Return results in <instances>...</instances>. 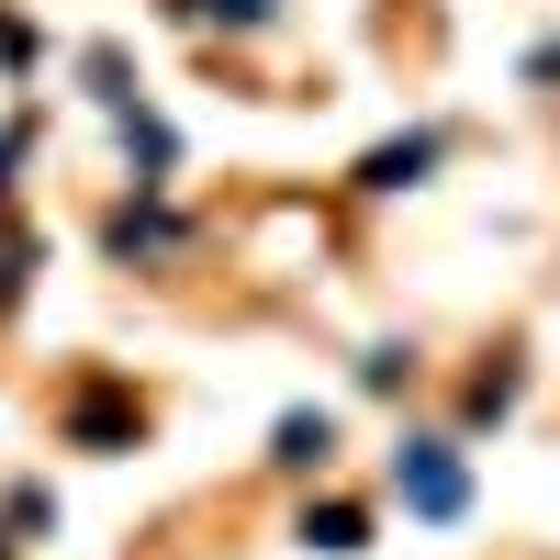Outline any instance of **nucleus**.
Masks as SVG:
<instances>
[{
	"label": "nucleus",
	"instance_id": "3",
	"mask_svg": "<svg viewBox=\"0 0 560 560\" xmlns=\"http://www.w3.org/2000/svg\"><path fill=\"white\" fill-rule=\"evenodd\" d=\"M415 168H438V135H404V147H382V158H370L359 179H370V191H404Z\"/></svg>",
	"mask_w": 560,
	"mask_h": 560
},
{
	"label": "nucleus",
	"instance_id": "4",
	"mask_svg": "<svg viewBox=\"0 0 560 560\" xmlns=\"http://www.w3.org/2000/svg\"><path fill=\"white\" fill-rule=\"evenodd\" d=\"M303 538L348 560V549H370V516H359V504H314V516H303Z\"/></svg>",
	"mask_w": 560,
	"mask_h": 560
},
{
	"label": "nucleus",
	"instance_id": "5",
	"mask_svg": "<svg viewBox=\"0 0 560 560\" xmlns=\"http://www.w3.org/2000/svg\"><path fill=\"white\" fill-rule=\"evenodd\" d=\"M168 236H179L168 213H113V258H158Z\"/></svg>",
	"mask_w": 560,
	"mask_h": 560
},
{
	"label": "nucleus",
	"instance_id": "1",
	"mask_svg": "<svg viewBox=\"0 0 560 560\" xmlns=\"http://www.w3.org/2000/svg\"><path fill=\"white\" fill-rule=\"evenodd\" d=\"M393 482H404V504L415 516H459V504H471V482H459V448L448 438H404V459H393Z\"/></svg>",
	"mask_w": 560,
	"mask_h": 560
},
{
	"label": "nucleus",
	"instance_id": "6",
	"mask_svg": "<svg viewBox=\"0 0 560 560\" xmlns=\"http://www.w3.org/2000/svg\"><path fill=\"white\" fill-rule=\"evenodd\" d=\"M191 12H202V23H236V34H247V23H269V0H191Z\"/></svg>",
	"mask_w": 560,
	"mask_h": 560
},
{
	"label": "nucleus",
	"instance_id": "2",
	"mask_svg": "<svg viewBox=\"0 0 560 560\" xmlns=\"http://www.w3.org/2000/svg\"><path fill=\"white\" fill-rule=\"evenodd\" d=\"M325 448H337V427H325V415H280V438H269V459H280V471H314Z\"/></svg>",
	"mask_w": 560,
	"mask_h": 560
},
{
	"label": "nucleus",
	"instance_id": "7",
	"mask_svg": "<svg viewBox=\"0 0 560 560\" xmlns=\"http://www.w3.org/2000/svg\"><path fill=\"white\" fill-rule=\"evenodd\" d=\"M12 158H23V135H0V168H12Z\"/></svg>",
	"mask_w": 560,
	"mask_h": 560
}]
</instances>
